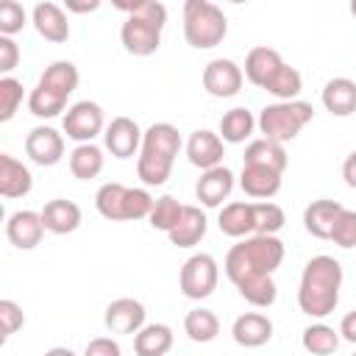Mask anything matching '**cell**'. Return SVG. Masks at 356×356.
Wrapping results in <instances>:
<instances>
[{"mask_svg": "<svg viewBox=\"0 0 356 356\" xmlns=\"http://www.w3.org/2000/svg\"><path fill=\"white\" fill-rule=\"evenodd\" d=\"M342 289V264L334 256H312L303 264L300 284H298V306L303 314L323 320L328 317L339 303Z\"/></svg>", "mask_w": 356, "mask_h": 356, "instance_id": "cell-1", "label": "cell"}, {"mask_svg": "<svg viewBox=\"0 0 356 356\" xmlns=\"http://www.w3.org/2000/svg\"><path fill=\"white\" fill-rule=\"evenodd\" d=\"M125 11V22L120 28V42L131 56H153L161 44V31L167 25V6L159 0H134L114 3Z\"/></svg>", "mask_w": 356, "mask_h": 356, "instance_id": "cell-2", "label": "cell"}, {"mask_svg": "<svg viewBox=\"0 0 356 356\" xmlns=\"http://www.w3.org/2000/svg\"><path fill=\"white\" fill-rule=\"evenodd\" d=\"M284 261V242L278 236H245L239 239L228 256H225V275L236 286L239 281L259 278V275H273Z\"/></svg>", "mask_w": 356, "mask_h": 356, "instance_id": "cell-3", "label": "cell"}, {"mask_svg": "<svg viewBox=\"0 0 356 356\" xmlns=\"http://www.w3.org/2000/svg\"><path fill=\"white\" fill-rule=\"evenodd\" d=\"M181 150V134L170 122H153L142 136V150L136 159V175L145 186L167 184L175 156Z\"/></svg>", "mask_w": 356, "mask_h": 356, "instance_id": "cell-4", "label": "cell"}, {"mask_svg": "<svg viewBox=\"0 0 356 356\" xmlns=\"http://www.w3.org/2000/svg\"><path fill=\"white\" fill-rule=\"evenodd\" d=\"M314 120V106L306 100H275L259 111L256 128L270 142H292Z\"/></svg>", "mask_w": 356, "mask_h": 356, "instance_id": "cell-5", "label": "cell"}, {"mask_svg": "<svg viewBox=\"0 0 356 356\" xmlns=\"http://www.w3.org/2000/svg\"><path fill=\"white\" fill-rule=\"evenodd\" d=\"M228 33V19L220 6L209 0H186L184 3V39L195 50L217 47Z\"/></svg>", "mask_w": 356, "mask_h": 356, "instance_id": "cell-6", "label": "cell"}, {"mask_svg": "<svg viewBox=\"0 0 356 356\" xmlns=\"http://www.w3.org/2000/svg\"><path fill=\"white\" fill-rule=\"evenodd\" d=\"M217 281H220V264L211 253H192L178 273V286L189 300L209 298L217 289Z\"/></svg>", "mask_w": 356, "mask_h": 356, "instance_id": "cell-7", "label": "cell"}, {"mask_svg": "<svg viewBox=\"0 0 356 356\" xmlns=\"http://www.w3.org/2000/svg\"><path fill=\"white\" fill-rule=\"evenodd\" d=\"M106 131V120H103V108L92 100H78L67 108L64 114V134L67 139H75L78 145L92 142L97 134Z\"/></svg>", "mask_w": 356, "mask_h": 356, "instance_id": "cell-8", "label": "cell"}, {"mask_svg": "<svg viewBox=\"0 0 356 356\" xmlns=\"http://www.w3.org/2000/svg\"><path fill=\"white\" fill-rule=\"evenodd\" d=\"M245 83V72L231 58H211L203 67V89L211 97H234Z\"/></svg>", "mask_w": 356, "mask_h": 356, "instance_id": "cell-9", "label": "cell"}, {"mask_svg": "<svg viewBox=\"0 0 356 356\" xmlns=\"http://www.w3.org/2000/svg\"><path fill=\"white\" fill-rule=\"evenodd\" d=\"M25 153L39 167H53L64 159V134L50 125H36L25 136Z\"/></svg>", "mask_w": 356, "mask_h": 356, "instance_id": "cell-10", "label": "cell"}, {"mask_svg": "<svg viewBox=\"0 0 356 356\" xmlns=\"http://www.w3.org/2000/svg\"><path fill=\"white\" fill-rule=\"evenodd\" d=\"M142 136H145V131L131 117H114L106 125V131H103L106 150L114 159H131V156H136V150H142Z\"/></svg>", "mask_w": 356, "mask_h": 356, "instance_id": "cell-11", "label": "cell"}, {"mask_svg": "<svg viewBox=\"0 0 356 356\" xmlns=\"http://www.w3.org/2000/svg\"><path fill=\"white\" fill-rule=\"evenodd\" d=\"M6 236L14 248L19 250H33L42 236H44V222H42V211H31V209H19L14 214H8L6 220Z\"/></svg>", "mask_w": 356, "mask_h": 356, "instance_id": "cell-12", "label": "cell"}, {"mask_svg": "<svg viewBox=\"0 0 356 356\" xmlns=\"http://www.w3.org/2000/svg\"><path fill=\"white\" fill-rule=\"evenodd\" d=\"M145 306L136 298H117L106 306L103 323L111 334H139L147 323H145Z\"/></svg>", "mask_w": 356, "mask_h": 356, "instance_id": "cell-13", "label": "cell"}, {"mask_svg": "<svg viewBox=\"0 0 356 356\" xmlns=\"http://www.w3.org/2000/svg\"><path fill=\"white\" fill-rule=\"evenodd\" d=\"M186 156L195 167H200L203 172L206 170H214L222 164V156H225V142L220 139V134L209 131V128H200L195 131L189 139H186Z\"/></svg>", "mask_w": 356, "mask_h": 356, "instance_id": "cell-14", "label": "cell"}, {"mask_svg": "<svg viewBox=\"0 0 356 356\" xmlns=\"http://www.w3.org/2000/svg\"><path fill=\"white\" fill-rule=\"evenodd\" d=\"M284 64H286V61L281 58V53H278L275 47L259 44V47H250V50H248L242 72H245V78H248L253 86L264 89V86L275 78V72H278Z\"/></svg>", "mask_w": 356, "mask_h": 356, "instance_id": "cell-15", "label": "cell"}, {"mask_svg": "<svg viewBox=\"0 0 356 356\" xmlns=\"http://www.w3.org/2000/svg\"><path fill=\"white\" fill-rule=\"evenodd\" d=\"M31 19H33V28L42 39H47L53 44H61L70 39V19L58 3H50V0L36 3L31 11Z\"/></svg>", "mask_w": 356, "mask_h": 356, "instance_id": "cell-16", "label": "cell"}, {"mask_svg": "<svg viewBox=\"0 0 356 356\" xmlns=\"http://www.w3.org/2000/svg\"><path fill=\"white\" fill-rule=\"evenodd\" d=\"M231 337L242 348H261L273 339V320L261 312H245L234 320Z\"/></svg>", "mask_w": 356, "mask_h": 356, "instance_id": "cell-17", "label": "cell"}, {"mask_svg": "<svg viewBox=\"0 0 356 356\" xmlns=\"http://www.w3.org/2000/svg\"><path fill=\"white\" fill-rule=\"evenodd\" d=\"M231 192H234V172L222 164L214 170H206L195 184V195L206 209L222 206V200H228Z\"/></svg>", "mask_w": 356, "mask_h": 356, "instance_id": "cell-18", "label": "cell"}, {"mask_svg": "<svg viewBox=\"0 0 356 356\" xmlns=\"http://www.w3.org/2000/svg\"><path fill=\"white\" fill-rule=\"evenodd\" d=\"M81 220H83L81 206L67 197H53L42 209V222H44V231L50 234H72L78 231Z\"/></svg>", "mask_w": 356, "mask_h": 356, "instance_id": "cell-19", "label": "cell"}, {"mask_svg": "<svg viewBox=\"0 0 356 356\" xmlns=\"http://www.w3.org/2000/svg\"><path fill=\"white\" fill-rule=\"evenodd\" d=\"M33 189V175L31 170L17 161L11 153H0V195L14 200V197H25Z\"/></svg>", "mask_w": 356, "mask_h": 356, "instance_id": "cell-20", "label": "cell"}, {"mask_svg": "<svg viewBox=\"0 0 356 356\" xmlns=\"http://www.w3.org/2000/svg\"><path fill=\"white\" fill-rule=\"evenodd\" d=\"M217 225H220V231H222L225 236H231V239L253 236V234H256V222H253V203H248V200L225 203V206L220 209Z\"/></svg>", "mask_w": 356, "mask_h": 356, "instance_id": "cell-21", "label": "cell"}, {"mask_svg": "<svg viewBox=\"0 0 356 356\" xmlns=\"http://www.w3.org/2000/svg\"><path fill=\"white\" fill-rule=\"evenodd\" d=\"M345 206L339 200H331V197H320V200H312L306 209H303V225L312 236L317 239H331V228L339 217Z\"/></svg>", "mask_w": 356, "mask_h": 356, "instance_id": "cell-22", "label": "cell"}, {"mask_svg": "<svg viewBox=\"0 0 356 356\" xmlns=\"http://www.w3.org/2000/svg\"><path fill=\"white\" fill-rule=\"evenodd\" d=\"M242 164L264 167V170H273V172H281V175H284V170H286L289 159H286L284 145H278V142H270V139L259 136V139L248 142L245 156H242Z\"/></svg>", "mask_w": 356, "mask_h": 356, "instance_id": "cell-23", "label": "cell"}, {"mask_svg": "<svg viewBox=\"0 0 356 356\" xmlns=\"http://www.w3.org/2000/svg\"><path fill=\"white\" fill-rule=\"evenodd\" d=\"M320 100H323L325 111H331L334 117L356 114V81H350V78H331L323 86Z\"/></svg>", "mask_w": 356, "mask_h": 356, "instance_id": "cell-24", "label": "cell"}, {"mask_svg": "<svg viewBox=\"0 0 356 356\" xmlns=\"http://www.w3.org/2000/svg\"><path fill=\"white\" fill-rule=\"evenodd\" d=\"M206 228H209V220L200 211V206H184L181 220L175 222V228L167 236L175 248H195L206 236Z\"/></svg>", "mask_w": 356, "mask_h": 356, "instance_id": "cell-25", "label": "cell"}, {"mask_svg": "<svg viewBox=\"0 0 356 356\" xmlns=\"http://www.w3.org/2000/svg\"><path fill=\"white\" fill-rule=\"evenodd\" d=\"M281 172H273V170H264V167H250V164H242V175H239V186L248 197H256V200H270L273 195H278L281 189Z\"/></svg>", "mask_w": 356, "mask_h": 356, "instance_id": "cell-26", "label": "cell"}, {"mask_svg": "<svg viewBox=\"0 0 356 356\" xmlns=\"http://www.w3.org/2000/svg\"><path fill=\"white\" fill-rule=\"evenodd\" d=\"M78 81H81L78 67H75L72 61H64V58H61V61L47 64L36 83H39V86H44L47 92H53V95H58V97L70 100V95L78 89Z\"/></svg>", "mask_w": 356, "mask_h": 356, "instance_id": "cell-27", "label": "cell"}, {"mask_svg": "<svg viewBox=\"0 0 356 356\" xmlns=\"http://www.w3.org/2000/svg\"><path fill=\"white\" fill-rule=\"evenodd\" d=\"M172 328L167 323H147L139 334H134L136 356H167L172 348Z\"/></svg>", "mask_w": 356, "mask_h": 356, "instance_id": "cell-28", "label": "cell"}, {"mask_svg": "<svg viewBox=\"0 0 356 356\" xmlns=\"http://www.w3.org/2000/svg\"><path fill=\"white\" fill-rule=\"evenodd\" d=\"M253 128H256V117L245 106H234L220 117V139L228 145H239V142L250 139Z\"/></svg>", "mask_w": 356, "mask_h": 356, "instance_id": "cell-29", "label": "cell"}, {"mask_svg": "<svg viewBox=\"0 0 356 356\" xmlns=\"http://www.w3.org/2000/svg\"><path fill=\"white\" fill-rule=\"evenodd\" d=\"M103 164H106V156H103V150H100L95 142L75 145L72 153H70V172H72L78 181L97 178V175L103 172Z\"/></svg>", "mask_w": 356, "mask_h": 356, "instance_id": "cell-30", "label": "cell"}, {"mask_svg": "<svg viewBox=\"0 0 356 356\" xmlns=\"http://www.w3.org/2000/svg\"><path fill=\"white\" fill-rule=\"evenodd\" d=\"M128 189H131V186H125V184H120V181L103 184V186L97 189V195H95V206H97L100 217H106V220H111V222L125 220V197H128Z\"/></svg>", "mask_w": 356, "mask_h": 356, "instance_id": "cell-31", "label": "cell"}, {"mask_svg": "<svg viewBox=\"0 0 356 356\" xmlns=\"http://www.w3.org/2000/svg\"><path fill=\"white\" fill-rule=\"evenodd\" d=\"M184 331H186V337L192 342L206 345V342H211L220 334V317L211 309H203V306L200 309H192L184 317Z\"/></svg>", "mask_w": 356, "mask_h": 356, "instance_id": "cell-32", "label": "cell"}, {"mask_svg": "<svg viewBox=\"0 0 356 356\" xmlns=\"http://www.w3.org/2000/svg\"><path fill=\"white\" fill-rule=\"evenodd\" d=\"M300 345H303V350L312 353V356H331V353L339 348V331H334V328L325 325V323H312V325L303 328Z\"/></svg>", "mask_w": 356, "mask_h": 356, "instance_id": "cell-33", "label": "cell"}, {"mask_svg": "<svg viewBox=\"0 0 356 356\" xmlns=\"http://www.w3.org/2000/svg\"><path fill=\"white\" fill-rule=\"evenodd\" d=\"M236 292L256 309H267L275 303L278 298V286L273 281V275H259V278H248V281H239L236 284Z\"/></svg>", "mask_w": 356, "mask_h": 356, "instance_id": "cell-34", "label": "cell"}, {"mask_svg": "<svg viewBox=\"0 0 356 356\" xmlns=\"http://www.w3.org/2000/svg\"><path fill=\"white\" fill-rule=\"evenodd\" d=\"M253 222H256V234L261 236H275L284 222H286V214L278 203L273 200H256L253 203Z\"/></svg>", "mask_w": 356, "mask_h": 356, "instance_id": "cell-35", "label": "cell"}, {"mask_svg": "<svg viewBox=\"0 0 356 356\" xmlns=\"http://www.w3.org/2000/svg\"><path fill=\"white\" fill-rule=\"evenodd\" d=\"M300 89H303V78H300V72H298L295 67H289V64H284V67L275 72V78L264 86V92L273 95L275 100H298Z\"/></svg>", "mask_w": 356, "mask_h": 356, "instance_id": "cell-36", "label": "cell"}, {"mask_svg": "<svg viewBox=\"0 0 356 356\" xmlns=\"http://www.w3.org/2000/svg\"><path fill=\"white\" fill-rule=\"evenodd\" d=\"M181 211H184V206H181L172 195H161V197H156L153 211H150V217H147V220H150V228L170 234V231L175 228V222L181 220Z\"/></svg>", "mask_w": 356, "mask_h": 356, "instance_id": "cell-37", "label": "cell"}, {"mask_svg": "<svg viewBox=\"0 0 356 356\" xmlns=\"http://www.w3.org/2000/svg\"><path fill=\"white\" fill-rule=\"evenodd\" d=\"M64 106H67L64 97L47 92V89L39 86V83H36V86L31 89V95H28V108H31V114H33V117H42V120L58 117V114L64 111Z\"/></svg>", "mask_w": 356, "mask_h": 356, "instance_id": "cell-38", "label": "cell"}, {"mask_svg": "<svg viewBox=\"0 0 356 356\" xmlns=\"http://www.w3.org/2000/svg\"><path fill=\"white\" fill-rule=\"evenodd\" d=\"M22 97H25L22 83L11 75H3L0 78V122H8L17 114V108L22 106Z\"/></svg>", "mask_w": 356, "mask_h": 356, "instance_id": "cell-39", "label": "cell"}, {"mask_svg": "<svg viewBox=\"0 0 356 356\" xmlns=\"http://www.w3.org/2000/svg\"><path fill=\"white\" fill-rule=\"evenodd\" d=\"M331 242L345 248V250L356 248V211L353 209H342L339 211V217H337V222L331 228Z\"/></svg>", "mask_w": 356, "mask_h": 356, "instance_id": "cell-40", "label": "cell"}, {"mask_svg": "<svg viewBox=\"0 0 356 356\" xmlns=\"http://www.w3.org/2000/svg\"><path fill=\"white\" fill-rule=\"evenodd\" d=\"M25 19H28V14H25L22 3H17V0H3L0 3V36L19 33L25 28Z\"/></svg>", "mask_w": 356, "mask_h": 356, "instance_id": "cell-41", "label": "cell"}, {"mask_svg": "<svg viewBox=\"0 0 356 356\" xmlns=\"http://www.w3.org/2000/svg\"><path fill=\"white\" fill-rule=\"evenodd\" d=\"M25 325V314H22V306L19 303H14L11 298H3L0 300V339L6 342V339H11L19 328Z\"/></svg>", "mask_w": 356, "mask_h": 356, "instance_id": "cell-42", "label": "cell"}, {"mask_svg": "<svg viewBox=\"0 0 356 356\" xmlns=\"http://www.w3.org/2000/svg\"><path fill=\"white\" fill-rule=\"evenodd\" d=\"M153 197L147 189H128V197H125V220H147L150 211H153Z\"/></svg>", "mask_w": 356, "mask_h": 356, "instance_id": "cell-43", "label": "cell"}, {"mask_svg": "<svg viewBox=\"0 0 356 356\" xmlns=\"http://www.w3.org/2000/svg\"><path fill=\"white\" fill-rule=\"evenodd\" d=\"M19 64V44L11 36H0V72L8 75Z\"/></svg>", "mask_w": 356, "mask_h": 356, "instance_id": "cell-44", "label": "cell"}, {"mask_svg": "<svg viewBox=\"0 0 356 356\" xmlns=\"http://www.w3.org/2000/svg\"><path fill=\"white\" fill-rule=\"evenodd\" d=\"M83 356H122V350H120V342L117 339H111V337H95V339H89Z\"/></svg>", "mask_w": 356, "mask_h": 356, "instance_id": "cell-45", "label": "cell"}, {"mask_svg": "<svg viewBox=\"0 0 356 356\" xmlns=\"http://www.w3.org/2000/svg\"><path fill=\"white\" fill-rule=\"evenodd\" d=\"M339 337H342L345 342H353V345H356V309L342 317V323H339Z\"/></svg>", "mask_w": 356, "mask_h": 356, "instance_id": "cell-46", "label": "cell"}, {"mask_svg": "<svg viewBox=\"0 0 356 356\" xmlns=\"http://www.w3.org/2000/svg\"><path fill=\"white\" fill-rule=\"evenodd\" d=\"M342 178H345V184L350 189H356V150L348 153V159L342 161Z\"/></svg>", "mask_w": 356, "mask_h": 356, "instance_id": "cell-47", "label": "cell"}, {"mask_svg": "<svg viewBox=\"0 0 356 356\" xmlns=\"http://www.w3.org/2000/svg\"><path fill=\"white\" fill-rule=\"evenodd\" d=\"M97 8H100L97 0H92V3H72V0H67V11H78V14H83V11H97Z\"/></svg>", "mask_w": 356, "mask_h": 356, "instance_id": "cell-48", "label": "cell"}, {"mask_svg": "<svg viewBox=\"0 0 356 356\" xmlns=\"http://www.w3.org/2000/svg\"><path fill=\"white\" fill-rule=\"evenodd\" d=\"M44 356H75L70 348H64V345H56V348H50V350H44Z\"/></svg>", "mask_w": 356, "mask_h": 356, "instance_id": "cell-49", "label": "cell"}, {"mask_svg": "<svg viewBox=\"0 0 356 356\" xmlns=\"http://www.w3.org/2000/svg\"><path fill=\"white\" fill-rule=\"evenodd\" d=\"M350 14H353V17H356V0H353V3H350Z\"/></svg>", "mask_w": 356, "mask_h": 356, "instance_id": "cell-50", "label": "cell"}, {"mask_svg": "<svg viewBox=\"0 0 356 356\" xmlns=\"http://www.w3.org/2000/svg\"><path fill=\"white\" fill-rule=\"evenodd\" d=\"M353 356H356V353H353Z\"/></svg>", "mask_w": 356, "mask_h": 356, "instance_id": "cell-51", "label": "cell"}]
</instances>
